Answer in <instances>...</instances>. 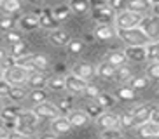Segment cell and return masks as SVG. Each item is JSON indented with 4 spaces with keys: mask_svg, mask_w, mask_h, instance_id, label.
<instances>
[{
    "mask_svg": "<svg viewBox=\"0 0 159 139\" xmlns=\"http://www.w3.org/2000/svg\"><path fill=\"white\" fill-rule=\"evenodd\" d=\"M150 12H152V16L159 18V2H157V4H152V7H150Z\"/></svg>",
    "mask_w": 159,
    "mask_h": 139,
    "instance_id": "55",
    "label": "cell"
},
{
    "mask_svg": "<svg viewBox=\"0 0 159 139\" xmlns=\"http://www.w3.org/2000/svg\"><path fill=\"white\" fill-rule=\"evenodd\" d=\"M21 108L19 106H4L0 110V118L4 122H12V120H18L19 115H21Z\"/></svg>",
    "mask_w": 159,
    "mask_h": 139,
    "instance_id": "21",
    "label": "cell"
},
{
    "mask_svg": "<svg viewBox=\"0 0 159 139\" xmlns=\"http://www.w3.org/2000/svg\"><path fill=\"white\" fill-rule=\"evenodd\" d=\"M70 5V9L74 14H79V16H84L91 11V4H89V0H70L68 2Z\"/></svg>",
    "mask_w": 159,
    "mask_h": 139,
    "instance_id": "22",
    "label": "cell"
},
{
    "mask_svg": "<svg viewBox=\"0 0 159 139\" xmlns=\"http://www.w3.org/2000/svg\"><path fill=\"white\" fill-rule=\"evenodd\" d=\"M114 73H116V68L112 65H108L107 61H102L98 66H96V75H98L100 78H114Z\"/></svg>",
    "mask_w": 159,
    "mask_h": 139,
    "instance_id": "31",
    "label": "cell"
},
{
    "mask_svg": "<svg viewBox=\"0 0 159 139\" xmlns=\"http://www.w3.org/2000/svg\"><path fill=\"white\" fill-rule=\"evenodd\" d=\"M108 65H112L114 68H119V66H124L126 65V56L122 51H114V52H108L107 54V59H105Z\"/></svg>",
    "mask_w": 159,
    "mask_h": 139,
    "instance_id": "28",
    "label": "cell"
},
{
    "mask_svg": "<svg viewBox=\"0 0 159 139\" xmlns=\"http://www.w3.org/2000/svg\"><path fill=\"white\" fill-rule=\"evenodd\" d=\"M66 51L70 52V54H80V52L84 51V40L82 38H72L68 42V45H66Z\"/></svg>",
    "mask_w": 159,
    "mask_h": 139,
    "instance_id": "40",
    "label": "cell"
},
{
    "mask_svg": "<svg viewBox=\"0 0 159 139\" xmlns=\"http://www.w3.org/2000/svg\"><path fill=\"white\" fill-rule=\"evenodd\" d=\"M108 5L116 12H122V11L128 9V0H108Z\"/></svg>",
    "mask_w": 159,
    "mask_h": 139,
    "instance_id": "46",
    "label": "cell"
},
{
    "mask_svg": "<svg viewBox=\"0 0 159 139\" xmlns=\"http://www.w3.org/2000/svg\"><path fill=\"white\" fill-rule=\"evenodd\" d=\"M129 87L131 89H135V91H143V89L149 87V83H150V78L147 77V75H133V78L129 80Z\"/></svg>",
    "mask_w": 159,
    "mask_h": 139,
    "instance_id": "32",
    "label": "cell"
},
{
    "mask_svg": "<svg viewBox=\"0 0 159 139\" xmlns=\"http://www.w3.org/2000/svg\"><path fill=\"white\" fill-rule=\"evenodd\" d=\"M47 38H49V42H51L52 45H56V47H66L68 42L72 40L70 33L66 32V30H63V28H56V30L49 32Z\"/></svg>",
    "mask_w": 159,
    "mask_h": 139,
    "instance_id": "13",
    "label": "cell"
},
{
    "mask_svg": "<svg viewBox=\"0 0 159 139\" xmlns=\"http://www.w3.org/2000/svg\"><path fill=\"white\" fill-rule=\"evenodd\" d=\"M47 87L51 89V91H54V92L65 91V89H66V85H65V77H58V75H54V77H49V80H47Z\"/></svg>",
    "mask_w": 159,
    "mask_h": 139,
    "instance_id": "38",
    "label": "cell"
},
{
    "mask_svg": "<svg viewBox=\"0 0 159 139\" xmlns=\"http://www.w3.org/2000/svg\"><path fill=\"white\" fill-rule=\"evenodd\" d=\"M9 130H5V129H0V139H9Z\"/></svg>",
    "mask_w": 159,
    "mask_h": 139,
    "instance_id": "56",
    "label": "cell"
},
{
    "mask_svg": "<svg viewBox=\"0 0 159 139\" xmlns=\"http://www.w3.org/2000/svg\"><path fill=\"white\" fill-rule=\"evenodd\" d=\"M145 16L143 14H138V12H131V11H122V12H117L116 14V30H131V28H138L142 23V19Z\"/></svg>",
    "mask_w": 159,
    "mask_h": 139,
    "instance_id": "2",
    "label": "cell"
},
{
    "mask_svg": "<svg viewBox=\"0 0 159 139\" xmlns=\"http://www.w3.org/2000/svg\"><path fill=\"white\" fill-rule=\"evenodd\" d=\"M119 125H121V129H131V127H135V115L131 111H126V113L119 115Z\"/></svg>",
    "mask_w": 159,
    "mask_h": 139,
    "instance_id": "41",
    "label": "cell"
},
{
    "mask_svg": "<svg viewBox=\"0 0 159 139\" xmlns=\"http://www.w3.org/2000/svg\"><path fill=\"white\" fill-rule=\"evenodd\" d=\"M114 96L119 97V99H122V101H133V99L136 97V91L131 89L129 85H121V87H117V91H116Z\"/></svg>",
    "mask_w": 159,
    "mask_h": 139,
    "instance_id": "33",
    "label": "cell"
},
{
    "mask_svg": "<svg viewBox=\"0 0 159 139\" xmlns=\"http://www.w3.org/2000/svg\"><path fill=\"white\" fill-rule=\"evenodd\" d=\"M12 85L9 82H5L4 78H0V99H4V97H9V92Z\"/></svg>",
    "mask_w": 159,
    "mask_h": 139,
    "instance_id": "48",
    "label": "cell"
},
{
    "mask_svg": "<svg viewBox=\"0 0 159 139\" xmlns=\"http://www.w3.org/2000/svg\"><path fill=\"white\" fill-rule=\"evenodd\" d=\"M96 124H98L103 130L121 129V125H119V115H116V113H110V111H103L102 115L96 118Z\"/></svg>",
    "mask_w": 159,
    "mask_h": 139,
    "instance_id": "11",
    "label": "cell"
},
{
    "mask_svg": "<svg viewBox=\"0 0 159 139\" xmlns=\"http://www.w3.org/2000/svg\"><path fill=\"white\" fill-rule=\"evenodd\" d=\"M0 9L7 14H14L21 11V0H2Z\"/></svg>",
    "mask_w": 159,
    "mask_h": 139,
    "instance_id": "37",
    "label": "cell"
},
{
    "mask_svg": "<svg viewBox=\"0 0 159 139\" xmlns=\"http://www.w3.org/2000/svg\"><path fill=\"white\" fill-rule=\"evenodd\" d=\"M30 73H28V70H25L23 66H19V65H14L12 68L9 70H5L4 75H2V78L5 80V82H9L11 85H26V80H28Z\"/></svg>",
    "mask_w": 159,
    "mask_h": 139,
    "instance_id": "3",
    "label": "cell"
},
{
    "mask_svg": "<svg viewBox=\"0 0 159 139\" xmlns=\"http://www.w3.org/2000/svg\"><path fill=\"white\" fill-rule=\"evenodd\" d=\"M156 108V104H150V103H143V104H138L131 110V113L135 115V127L140 129L142 125L149 124L150 122V113Z\"/></svg>",
    "mask_w": 159,
    "mask_h": 139,
    "instance_id": "5",
    "label": "cell"
},
{
    "mask_svg": "<svg viewBox=\"0 0 159 139\" xmlns=\"http://www.w3.org/2000/svg\"><path fill=\"white\" fill-rule=\"evenodd\" d=\"M0 129H4V120L0 118Z\"/></svg>",
    "mask_w": 159,
    "mask_h": 139,
    "instance_id": "58",
    "label": "cell"
},
{
    "mask_svg": "<svg viewBox=\"0 0 159 139\" xmlns=\"http://www.w3.org/2000/svg\"><path fill=\"white\" fill-rule=\"evenodd\" d=\"M0 4H2V0H0Z\"/></svg>",
    "mask_w": 159,
    "mask_h": 139,
    "instance_id": "62",
    "label": "cell"
},
{
    "mask_svg": "<svg viewBox=\"0 0 159 139\" xmlns=\"http://www.w3.org/2000/svg\"><path fill=\"white\" fill-rule=\"evenodd\" d=\"M122 52L131 63H143L147 59V45H126Z\"/></svg>",
    "mask_w": 159,
    "mask_h": 139,
    "instance_id": "10",
    "label": "cell"
},
{
    "mask_svg": "<svg viewBox=\"0 0 159 139\" xmlns=\"http://www.w3.org/2000/svg\"><path fill=\"white\" fill-rule=\"evenodd\" d=\"M35 14L39 16V23H40V28H46L49 32L56 30L58 26V21L54 19L52 16V9H42V11H35Z\"/></svg>",
    "mask_w": 159,
    "mask_h": 139,
    "instance_id": "12",
    "label": "cell"
},
{
    "mask_svg": "<svg viewBox=\"0 0 159 139\" xmlns=\"http://www.w3.org/2000/svg\"><path fill=\"white\" fill-rule=\"evenodd\" d=\"M72 73H74L75 77H79V78L89 82V80L96 75V68H94L91 63H88V61H79V63H75V65L72 66Z\"/></svg>",
    "mask_w": 159,
    "mask_h": 139,
    "instance_id": "9",
    "label": "cell"
},
{
    "mask_svg": "<svg viewBox=\"0 0 159 139\" xmlns=\"http://www.w3.org/2000/svg\"><path fill=\"white\" fill-rule=\"evenodd\" d=\"M9 139H30V137H26V136H23V134H19V132H11L9 134Z\"/></svg>",
    "mask_w": 159,
    "mask_h": 139,
    "instance_id": "53",
    "label": "cell"
},
{
    "mask_svg": "<svg viewBox=\"0 0 159 139\" xmlns=\"http://www.w3.org/2000/svg\"><path fill=\"white\" fill-rule=\"evenodd\" d=\"M145 75L152 80H159V63H149L145 68Z\"/></svg>",
    "mask_w": 159,
    "mask_h": 139,
    "instance_id": "44",
    "label": "cell"
},
{
    "mask_svg": "<svg viewBox=\"0 0 159 139\" xmlns=\"http://www.w3.org/2000/svg\"><path fill=\"white\" fill-rule=\"evenodd\" d=\"M140 28L143 30V33L150 40H157L159 38V18H156L152 14L150 16H145L140 23Z\"/></svg>",
    "mask_w": 159,
    "mask_h": 139,
    "instance_id": "7",
    "label": "cell"
},
{
    "mask_svg": "<svg viewBox=\"0 0 159 139\" xmlns=\"http://www.w3.org/2000/svg\"><path fill=\"white\" fill-rule=\"evenodd\" d=\"M102 139H124L121 129H110V130H103Z\"/></svg>",
    "mask_w": 159,
    "mask_h": 139,
    "instance_id": "45",
    "label": "cell"
},
{
    "mask_svg": "<svg viewBox=\"0 0 159 139\" xmlns=\"http://www.w3.org/2000/svg\"><path fill=\"white\" fill-rule=\"evenodd\" d=\"M7 57H9V52L5 51V49H2V47H0V65H2V63L7 59Z\"/></svg>",
    "mask_w": 159,
    "mask_h": 139,
    "instance_id": "54",
    "label": "cell"
},
{
    "mask_svg": "<svg viewBox=\"0 0 159 139\" xmlns=\"http://www.w3.org/2000/svg\"><path fill=\"white\" fill-rule=\"evenodd\" d=\"M18 28L21 32H33L40 28V23H39V16L35 12H30V14H23L18 21Z\"/></svg>",
    "mask_w": 159,
    "mask_h": 139,
    "instance_id": "14",
    "label": "cell"
},
{
    "mask_svg": "<svg viewBox=\"0 0 159 139\" xmlns=\"http://www.w3.org/2000/svg\"><path fill=\"white\" fill-rule=\"evenodd\" d=\"M39 139H58V136L54 132H42L39 134Z\"/></svg>",
    "mask_w": 159,
    "mask_h": 139,
    "instance_id": "52",
    "label": "cell"
},
{
    "mask_svg": "<svg viewBox=\"0 0 159 139\" xmlns=\"http://www.w3.org/2000/svg\"><path fill=\"white\" fill-rule=\"evenodd\" d=\"M150 122L159 125V106H156L154 110H152V113H150Z\"/></svg>",
    "mask_w": 159,
    "mask_h": 139,
    "instance_id": "51",
    "label": "cell"
},
{
    "mask_svg": "<svg viewBox=\"0 0 159 139\" xmlns=\"http://www.w3.org/2000/svg\"><path fill=\"white\" fill-rule=\"evenodd\" d=\"M70 14H72V9H70L68 4H60V5H56V7H52V16H54V19H56L58 23L68 19Z\"/></svg>",
    "mask_w": 159,
    "mask_h": 139,
    "instance_id": "26",
    "label": "cell"
},
{
    "mask_svg": "<svg viewBox=\"0 0 159 139\" xmlns=\"http://www.w3.org/2000/svg\"><path fill=\"white\" fill-rule=\"evenodd\" d=\"M47 97H49V94H47L46 89H37V91H30L28 94V99L32 103H35V104H40V103H46Z\"/></svg>",
    "mask_w": 159,
    "mask_h": 139,
    "instance_id": "39",
    "label": "cell"
},
{
    "mask_svg": "<svg viewBox=\"0 0 159 139\" xmlns=\"http://www.w3.org/2000/svg\"><path fill=\"white\" fill-rule=\"evenodd\" d=\"M33 113L40 118V120H54L60 116V110L54 103H40V104H35L33 106Z\"/></svg>",
    "mask_w": 159,
    "mask_h": 139,
    "instance_id": "6",
    "label": "cell"
},
{
    "mask_svg": "<svg viewBox=\"0 0 159 139\" xmlns=\"http://www.w3.org/2000/svg\"><path fill=\"white\" fill-rule=\"evenodd\" d=\"M32 4H39V2H42V0H30Z\"/></svg>",
    "mask_w": 159,
    "mask_h": 139,
    "instance_id": "57",
    "label": "cell"
},
{
    "mask_svg": "<svg viewBox=\"0 0 159 139\" xmlns=\"http://www.w3.org/2000/svg\"><path fill=\"white\" fill-rule=\"evenodd\" d=\"M150 7L152 4L149 0H128V11L131 12H138L145 16V12H150Z\"/></svg>",
    "mask_w": 159,
    "mask_h": 139,
    "instance_id": "18",
    "label": "cell"
},
{
    "mask_svg": "<svg viewBox=\"0 0 159 139\" xmlns=\"http://www.w3.org/2000/svg\"><path fill=\"white\" fill-rule=\"evenodd\" d=\"M93 35L98 40H110V38H114L117 35V32H116V26H103V24H100V26L94 28Z\"/></svg>",
    "mask_w": 159,
    "mask_h": 139,
    "instance_id": "19",
    "label": "cell"
},
{
    "mask_svg": "<svg viewBox=\"0 0 159 139\" xmlns=\"http://www.w3.org/2000/svg\"><path fill=\"white\" fill-rule=\"evenodd\" d=\"M66 118L70 120V124H72V127H86V125L89 124V115L86 113L84 110H74V111H70L68 115H66Z\"/></svg>",
    "mask_w": 159,
    "mask_h": 139,
    "instance_id": "17",
    "label": "cell"
},
{
    "mask_svg": "<svg viewBox=\"0 0 159 139\" xmlns=\"http://www.w3.org/2000/svg\"><path fill=\"white\" fill-rule=\"evenodd\" d=\"M82 110H84L86 113L89 115V118H91V120H96V118H98V116L102 115L103 111H105L96 101H89L88 104H86V106L82 108Z\"/></svg>",
    "mask_w": 159,
    "mask_h": 139,
    "instance_id": "36",
    "label": "cell"
},
{
    "mask_svg": "<svg viewBox=\"0 0 159 139\" xmlns=\"http://www.w3.org/2000/svg\"><path fill=\"white\" fill-rule=\"evenodd\" d=\"M138 134H140L143 139H154V137H159V125H156V124H152V122H149V124L142 125L140 129H138Z\"/></svg>",
    "mask_w": 159,
    "mask_h": 139,
    "instance_id": "23",
    "label": "cell"
},
{
    "mask_svg": "<svg viewBox=\"0 0 159 139\" xmlns=\"http://www.w3.org/2000/svg\"><path fill=\"white\" fill-rule=\"evenodd\" d=\"M47 77L44 71H35V73H30L28 80H26V87H30V91H37V89H46L47 87Z\"/></svg>",
    "mask_w": 159,
    "mask_h": 139,
    "instance_id": "15",
    "label": "cell"
},
{
    "mask_svg": "<svg viewBox=\"0 0 159 139\" xmlns=\"http://www.w3.org/2000/svg\"><path fill=\"white\" fill-rule=\"evenodd\" d=\"M100 92H102V91H100V89L96 87L94 83L89 82V83H88V87H86V92H84V94H86L88 97H93V99H96V97L100 96Z\"/></svg>",
    "mask_w": 159,
    "mask_h": 139,
    "instance_id": "49",
    "label": "cell"
},
{
    "mask_svg": "<svg viewBox=\"0 0 159 139\" xmlns=\"http://www.w3.org/2000/svg\"><path fill=\"white\" fill-rule=\"evenodd\" d=\"M149 2H150V4H157L159 0H149Z\"/></svg>",
    "mask_w": 159,
    "mask_h": 139,
    "instance_id": "59",
    "label": "cell"
},
{
    "mask_svg": "<svg viewBox=\"0 0 159 139\" xmlns=\"http://www.w3.org/2000/svg\"><path fill=\"white\" fill-rule=\"evenodd\" d=\"M28 61L32 63L39 71H44L49 66V57L46 54H28Z\"/></svg>",
    "mask_w": 159,
    "mask_h": 139,
    "instance_id": "27",
    "label": "cell"
},
{
    "mask_svg": "<svg viewBox=\"0 0 159 139\" xmlns=\"http://www.w3.org/2000/svg\"><path fill=\"white\" fill-rule=\"evenodd\" d=\"M9 54L14 57L16 61L21 59V57H25V56H28V45L25 44V42H18V44H12L11 45V51Z\"/></svg>",
    "mask_w": 159,
    "mask_h": 139,
    "instance_id": "34",
    "label": "cell"
},
{
    "mask_svg": "<svg viewBox=\"0 0 159 139\" xmlns=\"http://www.w3.org/2000/svg\"><path fill=\"white\" fill-rule=\"evenodd\" d=\"M11 30H14V19L11 18V16H2L0 18V32H11Z\"/></svg>",
    "mask_w": 159,
    "mask_h": 139,
    "instance_id": "43",
    "label": "cell"
},
{
    "mask_svg": "<svg viewBox=\"0 0 159 139\" xmlns=\"http://www.w3.org/2000/svg\"><path fill=\"white\" fill-rule=\"evenodd\" d=\"M107 2H108V0H107Z\"/></svg>",
    "mask_w": 159,
    "mask_h": 139,
    "instance_id": "63",
    "label": "cell"
},
{
    "mask_svg": "<svg viewBox=\"0 0 159 139\" xmlns=\"http://www.w3.org/2000/svg\"><path fill=\"white\" fill-rule=\"evenodd\" d=\"M133 78V71H131L129 66H119V68H116V73H114V80H116L117 83H126L129 82V80Z\"/></svg>",
    "mask_w": 159,
    "mask_h": 139,
    "instance_id": "25",
    "label": "cell"
},
{
    "mask_svg": "<svg viewBox=\"0 0 159 139\" xmlns=\"http://www.w3.org/2000/svg\"><path fill=\"white\" fill-rule=\"evenodd\" d=\"M2 75H4V73H2V70H0V78H2Z\"/></svg>",
    "mask_w": 159,
    "mask_h": 139,
    "instance_id": "61",
    "label": "cell"
},
{
    "mask_svg": "<svg viewBox=\"0 0 159 139\" xmlns=\"http://www.w3.org/2000/svg\"><path fill=\"white\" fill-rule=\"evenodd\" d=\"M16 132L26 136V137H32V136H35V132H37V127H30V125H19V124H18V129H16Z\"/></svg>",
    "mask_w": 159,
    "mask_h": 139,
    "instance_id": "47",
    "label": "cell"
},
{
    "mask_svg": "<svg viewBox=\"0 0 159 139\" xmlns=\"http://www.w3.org/2000/svg\"><path fill=\"white\" fill-rule=\"evenodd\" d=\"M147 59L149 63H159V40H152L147 44Z\"/></svg>",
    "mask_w": 159,
    "mask_h": 139,
    "instance_id": "35",
    "label": "cell"
},
{
    "mask_svg": "<svg viewBox=\"0 0 159 139\" xmlns=\"http://www.w3.org/2000/svg\"><path fill=\"white\" fill-rule=\"evenodd\" d=\"M70 130H72V124H70V120H68L66 116L60 115L58 118L51 120V132H54L56 136L66 134V132H70Z\"/></svg>",
    "mask_w": 159,
    "mask_h": 139,
    "instance_id": "16",
    "label": "cell"
},
{
    "mask_svg": "<svg viewBox=\"0 0 159 139\" xmlns=\"http://www.w3.org/2000/svg\"><path fill=\"white\" fill-rule=\"evenodd\" d=\"M116 32H117V37L121 38L126 45H147L149 42H152L143 33V30L140 26L131 28V30H116Z\"/></svg>",
    "mask_w": 159,
    "mask_h": 139,
    "instance_id": "1",
    "label": "cell"
},
{
    "mask_svg": "<svg viewBox=\"0 0 159 139\" xmlns=\"http://www.w3.org/2000/svg\"><path fill=\"white\" fill-rule=\"evenodd\" d=\"M28 87L26 85H12V89H11L9 92V99L14 103H19L23 101V99H26L28 97Z\"/></svg>",
    "mask_w": 159,
    "mask_h": 139,
    "instance_id": "24",
    "label": "cell"
},
{
    "mask_svg": "<svg viewBox=\"0 0 159 139\" xmlns=\"http://www.w3.org/2000/svg\"><path fill=\"white\" fill-rule=\"evenodd\" d=\"M94 101L98 103L103 110H107V108H114V106H116L117 97L114 96V94H110V92H100V96L96 97Z\"/></svg>",
    "mask_w": 159,
    "mask_h": 139,
    "instance_id": "30",
    "label": "cell"
},
{
    "mask_svg": "<svg viewBox=\"0 0 159 139\" xmlns=\"http://www.w3.org/2000/svg\"><path fill=\"white\" fill-rule=\"evenodd\" d=\"M2 108H4V104H2V99H0V110H2Z\"/></svg>",
    "mask_w": 159,
    "mask_h": 139,
    "instance_id": "60",
    "label": "cell"
},
{
    "mask_svg": "<svg viewBox=\"0 0 159 139\" xmlns=\"http://www.w3.org/2000/svg\"><path fill=\"white\" fill-rule=\"evenodd\" d=\"M39 122H40V118L33 113V110H23L18 118L19 125H30V127H37Z\"/></svg>",
    "mask_w": 159,
    "mask_h": 139,
    "instance_id": "20",
    "label": "cell"
},
{
    "mask_svg": "<svg viewBox=\"0 0 159 139\" xmlns=\"http://www.w3.org/2000/svg\"><path fill=\"white\" fill-rule=\"evenodd\" d=\"M93 21L96 23V26L103 24V26H112L116 23V11L110 7V5H103V7H98V9H93Z\"/></svg>",
    "mask_w": 159,
    "mask_h": 139,
    "instance_id": "4",
    "label": "cell"
},
{
    "mask_svg": "<svg viewBox=\"0 0 159 139\" xmlns=\"http://www.w3.org/2000/svg\"><path fill=\"white\" fill-rule=\"evenodd\" d=\"M88 83L86 80L79 78V77H75L74 73H68L65 77V85H66V91L72 94V96H79V94H84L86 92V87H88Z\"/></svg>",
    "mask_w": 159,
    "mask_h": 139,
    "instance_id": "8",
    "label": "cell"
},
{
    "mask_svg": "<svg viewBox=\"0 0 159 139\" xmlns=\"http://www.w3.org/2000/svg\"><path fill=\"white\" fill-rule=\"evenodd\" d=\"M58 110H60V115L66 116L70 111H74V96H66V97H61V99H58L56 103Z\"/></svg>",
    "mask_w": 159,
    "mask_h": 139,
    "instance_id": "29",
    "label": "cell"
},
{
    "mask_svg": "<svg viewBox=\"0 0 159 139\" xmlns=\"http://www.w3.org/2000/svg\"><path fill=\"white\" fill-rule=\"evenodd\" d=\"M89 4H91V11H93V9H98V7L107 5L108 2H107V0H89Z\"/></svg>",
    "mask_w": 159,
    "mask_h": 139,
    "instance_id": "50",
    "label": "cell"
},
{
    "mask_svg": "<svg viewBox=\"0 0 159 139\" xmlns=\"http://www.w3.org/2000/svg\"><path fill=\"white\" fill-rule=\"evenodd\" d=\"M5 42H9L11 45L12 44H18V42H23V35H21V30H11V32L4 33Z\"/></svg>",
    "mask_w": 159,
    "mask_h": 139,
    "instance_id": "42",
    "label": "cell"
}]
</instances>
